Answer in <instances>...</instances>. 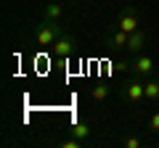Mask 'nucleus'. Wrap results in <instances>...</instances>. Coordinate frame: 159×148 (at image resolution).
I'll use <instances>...</instances> for the list:
<instances>
[{
  "label": "nucleus",
  "mask_w": 159,
  "mask_h": 148,
  "mask_svg": "<svg viewBox=\"0 0 159 148\" xmlns=\"http://www.w3.org/2000/svg\"><path fill=\"white\" fill-rule=\"evenodd\" d=\"M122 98H125L127 103H133V106H138L141 101H146V82H143V77H130V80L122 82Z\"/></svg>",
  "instance_id": "nucleus-2"
},
{
  "label": "nucleus",
  "mask_w": 159,
  "mask_h": 148,
  "mask_svg": "<svg viewBox=\"0 0 159 148\" xmlns=\"http://www.w3.org/2000/svg\"><path fill=\"white\" fill-rule=\"evenodd\" d=\"M117 27L125 29V32H135V29H141L138 8H135V6H125L122 11H119V16H117Z\"/></svg>",
  "instance_id": "nucleus-4"
},
{
  "label": "nucleus",
  "mask_w": 159,
  "mask_h": 148,
  "mask_svg": "<svg viewBox=\"0 0 159 148\" xmlns=\"http://www.w3.org/2000/svg\"><path fill=\"white\" fill-rule=\"evenodd\" d=\"M146 32L141 29H135V32H130V40H127V50L133 53V56H138V53H146Z\"/></svg>",
  "instance_id": "nucleus-7"
},
{
  "label": "nucleus",
  "mask_w": 159,
  "mask_h": 148,
  "mask_svg": "<svg viewBox=\"0 0 159 148\" xmlns=\"http://www.w3.org/2000/svg\"><path fill=\"white\" fill-rule=\"evenodd\" d=\"M90 95H93V101H106V98L111 95V87H109L106 82H98L96 87H90Z\"/></svg>",
  "instance_id": "nucleus-11"
},
{
  "label": "nucleus",
  "mask_w": 159,
  "mask_h": 148,
  "mask_svg": "<svg viewBox=\"0 0 159 148\" xmlns=\"http://www.w3.org/2000/svg\"><path fill=\"white\" fill-rule=\"evenodd\" d=\"M141 146H143L141 137H125L122 140V148H141Z\"/></svg>",
  "instance_id": "nucleus-14"
},
{
  "label": "nucleus",
  "mask_w": 159,
  "mask_h": 148,
  "mask_svg": "<svg viewBox=\"0 0 159 148\" xmlns=\"http://www.w3.org/2000/svg\"><path fill=\"white\" fill-rule=\"evenodd\" d=\"M146 101H148V103H157V106H159V80L146 77Z\"/></svg>",
  "instance_id": "nucleus-10"
},
{
  "label": "nucleus",
  "mask_w": 159,
  "mask_h": 148,
  "mask_svg": "<svg viewBox=\"0 0 159 148\" xmlns=\"http://www.w3.org/2000/svg\"><path fill=\"white\" fill-rule=\"evenodd\" d=\"M122 69H130V72L138 74V77H151V74L157 72V63H154V58L148 56V53H138L133 61L122 63Z\"/></svg>",
  "instance_id": "nucleus-3"
},
{
  "label": "nucleus",
  "mask_w": 159,
  "mask_h": 148,
  "mask_svg": "<svg viewBox=\"0 0 159 148\" xmlns=\"http://www.w3.org/2000/svg\"><path fill=\"white\" fill-rule=\"evenodd\" d=\"M127 40H130V32H125V29H111V32L106 34V40H103V45L109 48L111 53H119V50H127Z\"/></svg>",
  "instance_id": "nucleus-6"
},
{
  "label": "nucleus",
  "mask_w": 159,
  "mask_h": 148,
  "mask_svg": "<svg viewBox=\"0 0 159 148\" xmlns=\"http://www.w3.org/2000/svg\"><path fill=\"white\" fill-rule=\"evenodd\" d=\"M66 132H69V135H74L77 140H82V143H90V137H93V130L85 124V122H74Z\"/></svg>",
  "instance_id": "nucleus-9"
},
{
  "label": "nucleus",
  "mask_w": 159,
  "mask_h": 148,
  "mask_svg": "<svg viewBox=\"0 0 159 148\" xmlns=\"http://www.w3.org/2000/svg\"><path fill=\"white\" fill-rule=\"evenodd\" d=\"M61 34H64V27L58 21H45L43 19V24H37V29H34V40H37L40 48H53V42Z\"/></svg>",
  "instance_id": "nucleus-1"
},
{
  "label": "nucleus",
  "mask_w": 159,
  "mask_h": 148,
  "mask_svg": "<svg viewBox=\"0 0 159 148\" xmlns=\"http://www.w3.org/2000/svg\"><path fill=\"white\" fill-rule=\"evenodd\" d=\"M148 132H154V135L159 132V108L151 114V119H148Z\"/></svg>",
  "instance_id": "nucleus-13"
},
{
  "label": "nucleus",
  "mask_w": 159,
  "mask_h": 148,
  "mask_svg": "<svg viewBox=\"0 0 159 148\" xmlns=\"http://www.w3.org/2000/svg\"><path fill=\"white\" fill-rule=\"evenodd\" d=\"M82 146H85V143H82V140H77L74 135H69L66 140H61V143H58V148H82Z\"/></svg>",
  "instance_id": "nucleus-12"
},
{
  "label": "nucleus",
  "mask_w": 159,
  "mask_h": 148,
  "mask_svg": "<svg viewBox=\"0 0 159 148\" xmlns=\"http://www.w3.org/2000/svg\"><path fill=\"white\" fill-rule=\"evenodd\" d=\"M61 16H64V8L58 3H53V0L43 3V19L45 21H61Z\"/></svg>",
  "instance_id": "nucleus-8"
},
{
  "label": "nucleus",
  "mask_w": 159,
  "mask_h": 148,
  "mask_svg": "<svg viewBox=\"0 0 159 148\" xmlns=\"http://www.w3.org/2000/svg\"><path fill=\"white\" fill-rule=\"evenodd\" d=\"M74 50H77V40H74L69 32H64L61 37L53 42V48H51V53H53L56 58H61V61H64V58H69Z\"/></svg>",
  "instance_id": "nucleus-5"
}]
</instances>
